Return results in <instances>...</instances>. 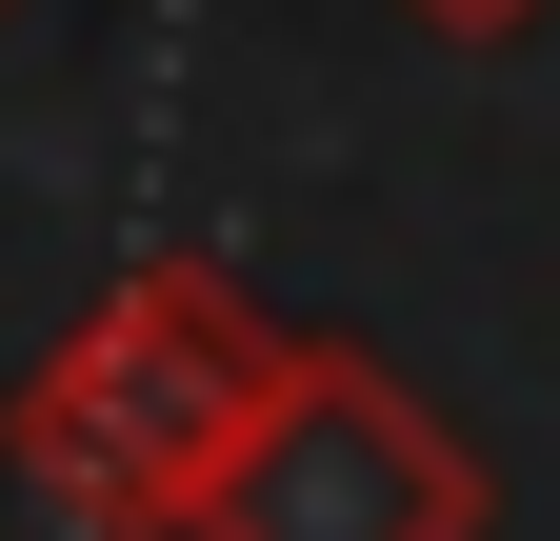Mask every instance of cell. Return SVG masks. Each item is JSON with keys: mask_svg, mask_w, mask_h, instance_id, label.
Here are the masks:
<instances>
[{"mask_svg": "<svg viewBox=\"0 0 560 541\" xmlns=\"http://www.w3.org/2000/svg\"><path fill=\"white\" fill-rule=\"evenodd\" d=\"M260 361H280L260 281L200 261V241H161V261H120V281L21 361L0 461H21V502L60 541H180L200 482H221V441H241V401H260Z\"/></svg>", "mask_w": 560, "mask_h": 541, "instance_id": "obj_1", "label": "cell"}, {"mask_svg": "<svg viewBox=\"0 0 560 541\" xmlns=\"http://www.w3.org/2000/svg\"><path fill=\"white\" fill-rule=\"evenodd\" d=\"M480 521H501V482H480V441L441 401L381 342H301L280 321V361H260V401H241L180 541H480Z\"/></svg>", "mask_w": 560, "mask_h": 541, "instance_id": "obj_2", "label": "cell"}, {"mask_svg": "<svg viewBox=\"0 0 560 541\" xmlns=\"http://www.w3.org/2000/svg\"><path fill=\"white\" fill-rule=\"evenodd\" d=\"M420 21H441V41H521L540 0H420Z\"/></svg>", "mask_w": 560, "mask_h": 541, "instance_id": "obj_3", "label": "cell"}]
</instances>
